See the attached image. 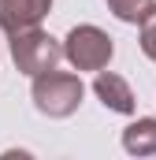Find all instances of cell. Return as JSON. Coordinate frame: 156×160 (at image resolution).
Segmentation results:
<instances>
[{
  "instance_id": "obj_1",
  "label": "cell",
  "mask_w": 156,
  "mask_h": 160,
  "mask_svg": "<svg viewBox=\"0 0 156 160\" xmlns=\"http://www.w3.org/2000/svg\"><path fill=\"white\" fill-rule=\"evenodd\" d=\"M34 108H37L41 116H48V119H67V116H75L78 104H82V93H85V86L78 75L71 71H41L34 75Z\"/></svg>"
},
{
  "instance_id": "obj_2",
  "label": "cell",
  "mask_w": 156,
  "mask_h": 160,
  "mask_svg": "<svg viewBox=\"0 0 156 160\" xmlns=\"http://www.w3.org/2000/svg\"><path fill=\"white\" fill-rule=\"evenodd\" d=\"M11 60L22 75H41V71H52L60 60H63V45L45 34L37 26H26V30H15L11 34Z\"/></svg>"
},
{
  "instance_id": "obj_3",
  "label": "cell",
  "mask_w": 156,
  "mask_h": 160,
  "mask_svg": "<svg viewBox=\"0 0 156 160\" xmlns=\"http://www.w3.org/2000/svg\"><path fill=\"white\" fill-rule=\"evenodd\" d=\"M63 56L78 71H100L112 60V38L97 26H75L63 41Z\"/></svg>"
},
{
  "instance_id": "obj_4",
  "label": "cell",
  "mask_w": 156,
  "mask_h": 160,
  "mask_svg": "<svg viewBox=\"0 0 156 160\" xmlns=\"http://www.w3.org/2000/svg\"><path fill=\"white\" fill-rule=\"evenodd\" d=\"M48 8H52V0H0V30L15 34V30L37 26L48 15Z\"/></svg>"
},
{
  "instance_id": "obj_5",
  "label": "cell",
  "mask_w": 156,
  "mask_h": 160,
  "mask_svg": "<svg viewBox=\"0 0 156 160\" xmlns=\"http://www.w3.org/2000/svg\"><path fill=\"white\" fill-rule=\"evenodd\" d=\"M93 93L100 97V104L104 108H112V112H119V116H130L134 112V93H130V86H126V78H119V75H112V71H97V78H93Z\"/></svg>"
},
{
  "instance_id": "obj_6",
  "label": "cell",
  "mask_w": 156,
  "mask_h": 160,
  "mask_svg": "<svg viewBox=\"0 0 156 160\" xmlns=\"http://www.w3.org/2000/svg\"><path fill=\"white\" fill-rule=\"evenodd\" d=\"M123 149L130 157H153L156 153V119H134L123 130Z\"/></svg>"
},
{
  "instance_id": "obj_7",
  "label": "cell",
  "mask_w": 156,
  "mask_h": 160,
  "mask_svg": "<svg viewBox=\"0 0 156 160\" xmlns=\"http://www.w3.org/2000/svg\"><path fill=\"white\" fill-rule=\"evenodd\" d=\"M108 8L115 11V19H123V22H141L145 11L153 8V0H108Z\"/></svg>"
},
{
  "instance_id": "obj_8",
  "label": "cell",
  "mask_w": 156,
  "mask_h": 160,
  "mask_svg": "<svg viewBox=\"0 0 156 160\" xmlns=\"http://www.w3.org/2000/svg\"><path fill=\"white\" fill-rule=\"evenodd\" d=\"M141 48H145L149 60H156V4L145 11V19H141Z\"/></svg>"
}]
</instances>
